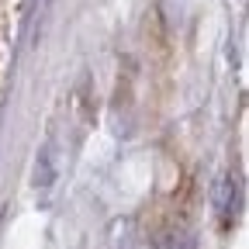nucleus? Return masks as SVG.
<instances>
[{
  "label": "nucleus",
  "instance_id": "obj_1",
  "mask_svg": "<svg viewBox=\"0 0 249 249\" xmlns=\"http://www.w3.org/2000/svg\"><path fill=\"white\" fill-rule=\"evenodd\" d=\"M235 208H239V183H235L232 173H225L222 183H218V214H222L225 225L235 218Z\"/></svg>",
  "mask_w": 249,
  "mask_h": 249
}]
</instances>
